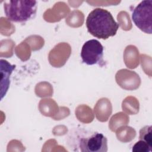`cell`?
<instances>
[{
	"label": "cell",
	"mask_w": 152,
	"mask_h": 152,
	"mask_svg": "<svg viewBox=\"0 0 152 152\" xmlns=\"http://www.w3.org/2000/svg\"><path fill=\"white\" fill-rule=\"evenodd\" d=\"M86 24L89 33L103 40L114 36L119 27L111 13L101 8H96L89 13Z\"/></svg>",
	"instance_id": "1"
},
{
	"label": "cell",
	"mask_w": 152,
	"mask_h": 152,
	"mask_svg": "<svg viewBox=\"0 0 152 152\" xmlns=\"http://www.w3.org/2000/svg\"><path fill=\"white\" fill-rule=\"evenodd\" d=\"M37 2L34 0H11L4 4L6 17L15 23H25L34 18Z\"/></svg>",
	"instance_id": "2"
},
{
	"label": "cell",
	"mask_w": 152,
	"mask_h": 152,
	"mask_svg": "<svg viewBox=\"0 0 152 152\" xmlns=\"http://www.w3.org/2000/svg\"><path fill=\"white\" fill-rule=\"evenodd\" d=\"M132 20L135 25L142 31L152 33V1H141L134 9Z\"/></svg>",
	"instance_id": "3"
},
{
	"label": "cell",
	"mask_w": 152,
	"mask_h": 152,
	"mask_svg": "<svg viewBox=\"0 0 152 152\" xmlns=\"http://www.w3.org/2000/svg\"><path fill=\"white\" fill-rule=\"evenodd\" d=\"M103 46L97 40L91 39L86 42L81 51L83 62L88 65L103 66Z\"/></svg>",
	"instance_id": "4"
},
{
	"label": "cell",
	"mask_w": 152,
	"mask_h": 152,
	"mask_svg": "<svg viewBox=\"0 0 152 152\" xmlns=\"http://www.w3.org/2000/svg\"><path fill=\"white\" fill-rule=\"evenodd\" d=\"M80 147L83 152H106L107 140L102 133L94 132L88 137L81 138Z\"/></svg>",
	"instance_id": "5"
},
{
	"label": "cell",
	"mask_w": 152,
	"mask_h": 152,
	"mask_svg": "<svg viewBox=\"0 0 152 152\" xmlns=\"http://www.w3.org/2000/svg\"><path fill=\"white\" fill-rule=\"evenodd\" d=\"M15 66L11 65L8 61L1 59V99L5 96L10 86V77Z\"/></svg>",
	"instance_id": "6"
},
{
	"label": "cell",
	"mask_w": 152,
	"mask_h": 152,
	"mask_svg": "<svg viewBox=\"0 0 152 152\" xmlns=\"http://www.w3.org/2000/svg\"><path fill=\"white\" fill-rule=\"evenodd\" d=\"M132 151L134 152H151L152 151V145L143 140H139L133 145Z\"/></svg>",
	"instance_id": "7"
},
{
	"label": "cell",
	"mask_w": 152,
	"mask_h": 152,
	"mask_svg": "<svg viewBox=\"0 0 152 152\" xmlns=\"http://www.w3.org/2000/svg\"><path fill=\"white\" fill-rule=\"evenodd\" d=\"M139 140H143L152 145L151 126H145L140 129Z\"/></svg>",
	"instance_id": "8"
}]
</instances>
